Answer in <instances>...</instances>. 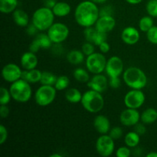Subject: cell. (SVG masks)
I'll use <instances>...</instances> for the list:
<instances>
[{
    "mask_svg": "<svg viewBox=\"0 0 157 157\" xmlns=\"http://www.w3.org/2000/svg\"><path fill=\"white\" fill-rule=\"evenodd\" d=\"M99 49L101 51V53L103 54H106V53H108L110 50V46L107 41H104L103 42L102 44H101L99 45Z\"/></svg>",
    "mask_w": 157,
    "mask_h": 157,
    "instance_id": "obj_45",
    "label": "cell"
},
{
    "mask_svg": "<svg viewBox=\"0 0 157 157\" xmlns=\"http://www.w3.org/2000/svg\"><path fill=\"white\" fill-rule=\"evenodd\" d=\"M9 114V109L7 105H1L0 107V115L2 118H6Z\"/></svg>",
    "mask_w": 157,
    "mask_h": 157,
    "instance_id": "obj_46",
    "label": "cell"
},
{
    "mask_svg": "<svg viewBox=\"0 0 157 157\" xmlns=\"http://www.w3.org/2000/svg\"><path fill=\"white\" fill-rule=\"evenodd\" d=\"M147 157H157L156 152H150L147 155Z\"/></svg>",
    "mask_w": 157,
    "mask_h": 157,
    "instance_id": "obj_50",
    "label": "cell"
},
{
    "mask_svg": "<svg viewBox=\"0 0 157 157\" xmlns=\"http://www.w3.org/2000/svg\"><path fill=\"white\" fill-rule=\"evenodd\" d=\"M12 18L15 24L20 27H26L29 25V15L22 9H15L12 12Z\"/></svg>",
    "mask_w": 157,
    "mask_h": 157,
    "instance_id": "obj_20",
    "label": "cell"
},
{
    "mask_svg": "<svg viewBox=\"0 0 157 157\" xmlns=\"http://www.w3.org/2000/svg\"><path fill=\"white\" fill-rule=\"evenodd\" d=\"M116 20L113 15H105V16H100L97 22L95 23V29L99 32L103 33H109L116 26Z\"/></svg>",
    "mask_w": 157,
    "mask_h": 157,
    "instance_id": "obj_15",
    "label": "cell"
},
{
    "mask_svg": "<svg viewBox=\"0 0 157 157\" xmlns=\"http://www.w3.org/2000/svg\"><path fill=\"white\" fill-rule=\"evenodd\" d=\"M48 35L53 44H59L68 38L69 29L65 24L55 22L48 30Z\"/></svg>",
    "mask_w": 157,
    "mask_h": 157,
    "instance_id": "obj_8",
    "label": "cell"
},
{
    "mask_svg": "<svg viewBox=\"0 0 157 157\" xmlns=\"http://www.w3.org/2000/svg\"><path fill=\"white\" fill-rule=\"evenodd\" d=\"M70 84V80L65 75H61V76L58 77L57 81L55 82V87L56 88L57 90H63L67 88Z\"/></svg>",
    "mask_w": 157,
    "mask_h": 157,
    "instance_id": "obj_31",
    "label": "cell"
},
{
    "mask_svg": "<svg viewBox=\"0 0 157 157\" xmlns=\"http://www.w3.org/2000/svg\"><path fill=\"white\" fill-rule=\"evenodd\" d=\"M18 6V0H0V12L3 14L12 13Z\"/></svg>",
    "mask_w": 157,
    "mask_h": 157,
    "instance_id": "obj_25",
    "label": "cell"
},
{
    "mask_svg": "<svg viewBox=\"0 0 157 157\" xmlns=\"http://www.w3.org/2000/svg\"><path fill=\"white\" fill-rule=\"evenodd\" d=\"M153 26V20L151 16H144L139 21L140 30L147 32Z\"/></svg>",
    "mask_w": 157,
    "mask_h": 157,
    "instance_id": "obj_30",
    "label": "cell"
},
{
    "mask_svg": "<svg viewBox=\"0 0 157 157\" xmlns=\"http://www.w3.org/2000/svg\"><path fill=\"white\" fill-rule=\"evenodd\" d=\"M54 14L57 17H65L70 14L71 8L68 3L65 2H58L52 9Z\"/></svg>",
    "mask_w": 157,
    "mask_h": 157,
    "instance_id": "obj_22",
    "label": "cell"
},
{
    "mask_svg": "<svg viewBox=\"0 0 157 157\" xmlns=\"http://www.w3.org/2000/svg\"><path fill=\"white\" fill-rule=\"evenodd\" d=\"M56 3L57 2L55 0H46V1H44V6L48 8V9H52Z\"/></svg>",
    "mask_w": 157,
    "mask_h": 157,
    "instance_id": "obj_47",
    "label": "cell"
},
{
    "mask_svg": "<svg viewBox=\"0 0 157 157\" xmlns=\"http://www.w3.org/2000/svg\"><path fill=\"white\" fill-rule=\"evenodd\" d=\"M143 124H151L157 121V110L154 108H147L144 110L140 116Z\"/></svg>",
    "mask_w": 157,
    "mask_h": 157,
    "instance_id": "obj_23",
    "label": "cell"
},
{
    "mask_svg": "<svg viewBox=\"0 0 157 157\" xmlns=\"http://www.w3.org/2000/svg\"><path fill=\"white\" fill-rule=\"evenodd\" d=\"M52 41L48 34H38L29 46V51L36 53L40 49H48L52 47Z\"/></svg>",
    "mask_w": 157,
    "mask_h": 157,
    "instance_id": "obj_14",
    "label": "cell"
},
{
    "mask_svg": "<svg viewBox=\"0 0 157 157\" xmlns=\"http://www.w3.org/2000/svg\"><path fill=\"white\" fill-rule=\"evenodd\" d=\"M90 1L94 2L96 3V4H102V3L106 2L107 0H90Z\"/></svg>",
    "mask_w": 157,
    "mask_h": 157,
    "instance_id": "obj_49",
    "label": "cell"
},
{
    "mask_svg": "<svg viewBox=\"0 0 157 157\" xmlns=\"http://www.w3.org/2000/svg\"><path fill=\"white\" fill-rule=\"evenodd\" d=\"M140 135H139L135 131L129 132L125 135V137H124L126 146L130 148L136 147L140 144Z\"/></svg>",
    "mask_w": 157,
    "mask_h": 157,
    "instance_id": "obj_27",
    "label": "cell"
},
{
    "mask_svg": "<svg viewBox=\"0 0 157 157\" xmlns=\"http://www.w3.org/2000/svg\"><path fill=\"white\" fill-rule=\"evenodd\" d=\"M140 35L137 29L133 26L126 27L121 33V39L125 44L133 45L139 41Z\"/></svg>",
    "mask_w": 157,
    "mask_h": 157,
    "instance_id": "obj_17",
    "label": "cell"
},
{
    "mask_svg": "<svg viewBox=\"0 0 157 157\" xmlns=\"http://www.w3.org/2000/svg\"><path fill=\"white\" fill-rule=\"evenodd\" d=\"M74 78L75 80L81 83H87L90 81V76L89 74L85 69L81 68V67H78L74 71Z\"/></svg>",
    "mask_w": 157,
    "mask_h": 157,
    "instance_id": "obj_28",
    "label": "cell"
},
{
    "mask_svg": "<svg viewBox=\"0 0 157 157\" xmlns=\"http://www.w3.org/2000/svg\"><path fill=\"white\" fill-rule=\"evenodd\" d=\"M55 15L52 9L44 6L35 11L32 15V22L36 26L40 32L48 31L49 28L55 23Z\"/></svg>",
    "mask_w": 157,
    "mask_h": 157,
    "instance_id": "obj_4",
    "label": "cell"
},
{
    "mask_svg": "<svg viewBox=\"0 0 157 157\" xmlns=\"http://www.w3.org/2000/svg\"><path fill=\"white\" fill-rule=\"evenodd\" d=\"M97 32H98V30H97L95 28L92 27V26L85 28V29L84 30V35L86 41H89V42L94 43L95 35H96Z\"/></svg>",
    "mask_w": 157,
    "mask_h": 157,
    "instance_id": "obj_33",
    "label": "cell"
},
{
    "mask_svg": "<svg viewBox=\"0 0 157 157\" xmlns=\"http://www.w3.org/2000/svg\"><path fill=\"white\" fill-rule=\"evenodd\" d=\"M124 62L118 56H112L107 60L105 71L110 78L120 77L124 72Z\"/></svg>",
    "mask_w": 157,
    "mask_h": 157,
    "instance_id": "obj_11",
    "label": "cell"
},
{
    "mask_svg": "<svg viewBox=\"0 0 157 157\" xmlns=\"http://www.w3.org/2000/svg\"><path fill=\"white\" fill-rule=\"evenodd\" d=\"M41 74L42 72L38 69H32V70H25L22 71L21 74V78L30 84H35L37 82H40L41 78Z\"/></svg>",
    "mask_w": 157,
    "mask_h": 157,
    "instance_id": "obj_21",
    "label": "cell"
},
{
    "mask_svg": "<svg viewBox=\"0 0 157 157\" xmlns=\"http://www.w3.org/2000/svg\"><path fill=\"white\" fill-rule=\"evenodd\" d=\"M109 85V81L104 75L101 74L94 75V76L87 82V86L92 90L103 93L107 90Z\"/></svg>",
    "mask_w": 157,
    "mask_h": 157,
    "instance_id": "obj_16",
    "label": "cell"
},
{
    "mask_svg": "<svg viewBox=\"0 0 157 157\" xmlns=\"http://www.w3.org/2000/svg\"><path fill=\"white\" fill-rule=\"evenodd\" d=\"M146 97L144 92L138 89H132L124 97V104L127 108L138 109L144 105Z\"/></svg>",
    "mask_w": 157,
    "mask_h": 157,
    "instance_id": "obj_10",
    "label": "cell"
},
{
    "mask_svg": "<svg viewBox=\"0 0 157 157\" xmlns=\"http://www.w3.org/2000/svg\"><path fill=\"white\" fill-rule=\"evenodd\" d=\"M43 1H46V0H43Z\"/></svg>",
    "mask_w": 157,
    "mask_h": 157,
    "instance_id": "obj_52",
    "label": "cell"
},
{
    "mask_svg": "<svg viewBox=\"0 0 157 157\" xmlns=\"http://www.w3.org/2000/svg\"><path fill=\"white\" fill-rule=\"evenodd\" d=\"M131 155V150H130V147H121L117 150L116 156L117 157H129Z\"/></svg>",
    "mask_w": 157,
    "mask_h": 157,
    "instance_id": "obj_39",
    "label": "cell"
},
{
    "mask_svg": "<svg viewBox=\"0 0 157 157\" xmlns=\"http://www.w3.org/2000/svg\"><path fill=\"white\" fill-rule=\"evenodd\" d=\"M9 90L12 99L18 103H26L32 98V90L30 83L22 78L12 83Z\"/></svg>",
    "mask_w": 157,
    "mask_h": 157,
    "instance_id": "obj_5",
    "label": "cell"
},
{
    "mask_svg": "<svg viewBox=\"0 0 157 157\" xmlns=\"http://www.w3.org/2000/svg\"><path fill=\"white\" fill-rule=\"evenodd\" d=\"M113 15V9L110 6H104L100 9V16H105V15Z\"/></svg>",
    "mask_w": 157,
    "mask_h": 157,
    "instance_id": "obj_42",
    "label": "cell"
},
{
    "mask_svg": "<svg viewBox=\"0 0 157 157\" xmlns=\"http://www.w3.org/2000/svg\"><path fill=\"white\" fill-rule=\"evenodd\" d=\"M141 114L137 109L127 108L120 115V121L125 127H134L140 121Z\"/></svg>",
    "mask_w": 157,
    "mask_h": 157,
    "instance_id": "obj_12",
    "label": "cell"
},
{
    "mask_svg": "<svg viewBox=\"0 0 157 157\" xmlns=\"http://www.w3.org/2000/svg\"><path fill=\"white\" fill-rule=\"evenodd\" d=\"M8 139V130L3 124L0 125V144L2 145Z\"/></svg>",
    "mask_w": 157,
    "mask_h": 157,
    "instance_id": "obj_40",
    "label": "cell"
},
{
    "mask_svg": "<svg viewBox=\"0 0 157 157\" xmlns=\"http://www.w3.org/2000/svg\"><path fill=\"white\" fill-rule=\"evenodd\" d=\"M38 64V59L37 55L34 52H25L21 58V65L25 70H32L36 68Z\"/></svg>",
    "mask_w": 157,
    "mask_h": 157,
    "instance_id": "obj_18",
    "label": "cell"
},
{
    "mask_svg": "<svg viewBox=\"0 0 157 157\" xmlns=\"http://www.w3.org/2000/svg\"><path fill=\"white\" fill-rule=\"evenodd\" d=\"M146 9L150 16L157 18V0H150L147 3Z\"/></svg>",
    "mask_w": 157,
    "mask_h": 157,
    "instance_id": "obj_34",
    "label": "cell"
},
{
    "mask_svg": "<svg viewBox=\"0 0 157 157\" xmlns=\"http://www.w3.org/2000/svg\"><path fill=\"white\" fill-rule=\"evenodd\" d=\"M147 38L150 43L157 44V26L153 25L147 32Z\"/></svg>",
    "mask_w": 157,
    "mask_h": 157,
    "instance_id": "obj_35",
    "label": "cell"
},
{
    "mask_svg": "<svg viewBox=\"0 0 157 157\" xmlns=\"http://www.w3.org/2000/svg\"><path fill=\"white\" fill-rule=\"evenodd\" d=\"M61 154H58V153H55V154H52L51 155V157H61Z\"/></svg>",
    "mask_w": 157,
    "mask_h": 157,
    "instance_id": "obj_51",
    "label": "cell"
},
{
    "mask_svg": "<svg viewBox=\"0 0 157 157\" xmlns=\"http://www.w3.org/2000/svg\"><path fill=\"white\" fill-rule=\"evenodd\" d=\"M81 51L84 54V55H86L87 57L89 56L94 52V44L93 43L87 41L82 45Z\"/></svg>",
    "mask_w": 157,
    "mask_h": 157,
    "instance_id": "obj_37",
    "label": "cell"
},
{
    "mask_svg": "<svg viewBox=\"0 0 157 157\" xmlns=\"http://www.w3.org/2000/svg\"><path fill=\"white\" fill-rule=\"evenodd\" d=\"M123 79L127 87L131 89L144 88L147 84V77L143 70L136 67H130L123 74Z\"/></svg>",
    "mask_w": 157,
    "mask_h": 157,
    "instance_id": "obj_2",
    "label": "cell"
},
{
    "mask_svg": "<svg viewBox=\"0 0 157 157\" xmlns=\"http://www.w3.org/2000/svg\"><path fill=\"white\" fill-rule=\"evenodd\" d=\"M81 103L84 110L90 113H96L104 108V98L101 93L90 89L83 94Z\"/></svg>",
    "mask_w": 157,
    "mask_h": 157,
    "instance_id": "obj_3",
    "label": "cell"
},
{
    "mask_svg": "<svg viewBox=\"0 0 157 157\" xmlns=\"http://www.w3.org/2000/svg\"><path fill=\"white\" fill-rule=\"evenodd\" d=\"M107 34L103 33V32H99V31H98L96 35H95V38L93 44H94V45L99 46L100 44H102L103 42L107 41Z\"/></svg>",
    "mask_w": 157,
    "mask_h": 157,
    "instance_id": "obj_38",
    "label": "cell"
},
{
    "mask_svg": "<svg viewBox=\"0 0 157 157\" xmlns=\"http://www.w3.org/2000/svg\"><path fill=\"white\" fill-rule=\"evenodd\" d=\"M143 0H126L127 2H128L129 4L131 5H137L139 3H140Z\"/></svg>",
    "mask_w": 157,
    "mask_h": 157,
    "instance_id": "obj_48",
    "label": "cell"
},
{
    "mask_svg": "<svg viewBox=\"0 0 157 157\" xmlns=\"http://www.w3.org/2000/svg\"><path fill=\"white\" fill-rule=\"evenodd\" d=\"M94 127L100 134H108L111 129L110 121L104 115H98L94 118Z\"/></svg>",
    "mask_w": 157,
    "mask_h": 157,
    "instance_id": "obj_19",
    "label": "cell"
},
{
    "mask_svg": "<svg viewBox=\"0 0 157 157\" xmlns=\"http://www.w3.org/2000/svg\"><path fill=\"white\" fill-rule=\"evenodd\" d=\"M95 147L100 156L108 157L111 156L114 151V140L109 134H101L97 140Z\"/></svg>",
    "mask_w": 157,
    "mask_h": 157,
    "instance_id": "obj_9",
    "label": "cell"
},
{
    "mask_svg": "<svg viewBox=\"0 0 157 157\" xmlns=\"http://www.w3.org/2000/svg\"><path fill=\"white\" fill-rule=\"evenodd\" d=\"M107 61L104 54L94 52L92 55L87 57L86 67L87 71L94 75L101 74L105 70Z\"/></svg>",
    "mask_w": 157,
    "mask_h": 157,
    "instance_id": "obj_7",
    "label": "cell"
},
{
    "mask_svg": "<svg viewBox=\"0 0 157 157\" xmlns=\"http://www.w3.org/2000/svg\"><path fill=\"white\" fill-rule=\"evenodd\" d=\"M22 71L20 67L14 63H9L3 67L2 75L3 79L9 83H13L21 78Z\"/></svg>",
    "mask_w": 157,
    "mask_h": 157,
    "instance_id": "obj_13",
    "label": "cell"
},
{
    "mask_svg": "<svg viewBox=\"0 0 157 157\" xmlns=\"http://www.w3.org/2000/svg\"><path fill=\"white\" fill-rule=\"evenodd\" d=\"M83 94L78 89L70 88L66 91L65 98L68 102L71 104H78L81 102Z\"/></svg>",
    "mask_w": 157,
    "mask_h": 157,
    "instance_id": "obj_26",
    "label": "cell"
},
{
    "mask_svg": "<svg viewBox=\"0 0 157 157\" xmlns=\"http://www.w3.org/2000/svg\"><path fill=\"white\" fill-rule=\"evenodd\" d=\"M121 84V81L119 77H114V78H110L109 79V86L112 88L117 89L119 88Z\"/></svg>",
    "mask_w": 157,
    "mask_h": 157,
    "instance_id": "obj_41",
    "label": "cell"
},
{
    "mask_svg": "<svg viewBox=\"0 0 157 157\" xmlns=\"http://www.w3.org/2000/svg\"><path fill=\"white\" fill-rule=\"evenodd\" d=\"M57 90L55 86L41 84L35 94V102L38 106L46 107L54 102Z\"/></svg>",
    "mask_w": 157,
    "mask_h": 157,
    "instance_id": "obj_6",
    "label": "cell"
},
{
    "mask_svg": "<svg viewBox=\"0 0 157 157\" xmlns=\"http://www.w3.org/2000/svg\"><path fill=\"white\" fill-rule=\"evenodd\" d=\"M84 54L82 51L72 50L67 53V60L70 64L78 65L81 64L84 61Z\"/></svg>",
    "mask_w": 157,
    "mask_h": 157,
    "instance_id": "obj_24",
    "label": "cell"
},
{
    "mask_svg": "<svg viewBox=\"0 0 157 157\" xmlns=\"http://www.w3.org/2000/svg\"><path fill=\"white\" fill-rule=\"evenodd\" d=\"M38 31L39 30L37 29L36 26H35L33 23H32L31 25H29L27 26V29H26V32H27L28 35H32V36H33V35H37V33H38Z\"/></svg>",
    "mask_w": 157,
    "mask_h": 157,
    "instance_id": "obj_44",
    "label": "cell"
},
{
    "mask_svg": "<svg viewBox=\"0 0 157 157\" xmlns=\"http://www.w3.org/2000/svg\"><path fill=\"white\" fill-rule=\"evenodd\" d=\"M12 95L10 90L6 87H1V96H0V104L1 105H7L11 101Z\"/></svg>",
    "mask_w": 157,
    "mask_h": 157,
    "instance_id": "obj_32",
    "label": "cell"
},
{
    "mask_svg": "<svg viewBox=\"0 0 157 157\" xmlns=\"http://www.w3.org/2000/svg\"><path fill=\"white\" fill-rule=\"evenodd\" d=\"M134 131L136 132L139 135H144L145 134V133L147 132V128H146L145 126L143 124H139L138 123L137 124L134 126Z\"/></svg>",
    "mask_w": 157,
    "mask_h": 157,
    "instance_id": "obj_43",
    "label": "cell"
},
{
    "mask_svg": "<svg viewBox=\"0 0 157 157\" xmlns=\"http://www.w3.org/2000/svg\"><path fill=\"white\" fill-rule=\"evenodd\" d=\"M114 140H120L123 136L124 134V130L121 127H114L110 129V132L108 133Z\"/></svg>",
    "mask_w": 157,
    "mask_h": 157,
    "instance_id": "obj_36",
    "label": "cell"
},
{
    "mask_svg": "<svg viewBox=\"0 0 157 157\" xmlns=\"http://www.w3.org/2000/svg\"><path fill=\"white\" fill-rule=\"evenodd\" d=\"M99 17L100 9L96 3L90 0L81 2L75 9V21L81 27L87 28L94 25Z\"/></svg>",
    "mask_w": 157,
    "mask_h": 157,
    "instance_id": "obj_1",
    "label": "cell"
},
{
    "mask_svg": "<svg viewBox=\"0 0 157 157\" xmlns=\"http://www.w3.org/2000/svg\"><path fill=\"white\" fill-rule=\"evenodd\" d=\"M58 77L50 71H43L40 83L44 85L55 86Z\"/></svg>",
    "mask_w": 157,
    "mask_h": 157,
    "instance_id": "obj_29",
    "label": "cell"
}]
</instances>
